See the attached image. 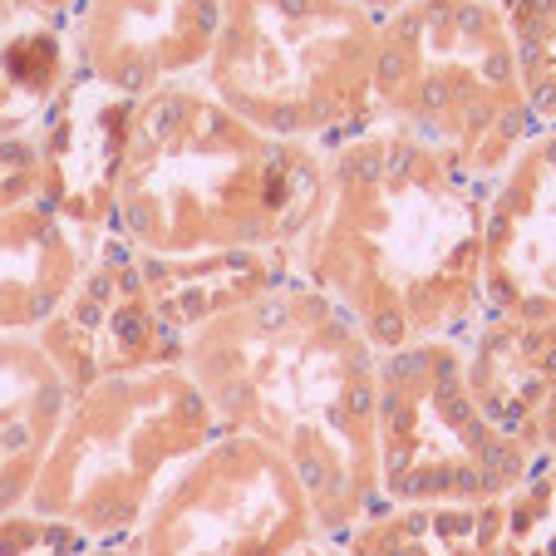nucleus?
<instances>
[{"label":"nucleus","instance_id":"nucleus-1","mask_svg":"<svg viewBox=\"0 0 556 556\" xmlns=\"http://www.w3.org/2000/svg\"><path fill=\"white\" fill-rule=\"evenodd\" d=\"M483 202L429 143L369 124L320 148L311 198L276 256L336 301L375 355L463 340L483 320Z\"/></svg>","mask_w":556,"mask_h":556},{"label":"nucleus","instance_id":"nucleus-2","mask_svg":"<svg viewBox=\"0 0 556 556\" xmlns=\"http://www.w3.org/2000/svg\"><path fill=\"white\" fill-rule=\"evenodd\" d=\"M182 369L217 429L247 433L291 463L315 522L340 536L379 493V355L336 301L276 276L252 301L182 340Z\"/></svg>","mask_w":556,"mask_h":556},{"label":"nucleus","instance_id":"nucleus-3","mask_svg":"<svg viewBox=\"0 0 556 556\" xmlns=\"http://www.w3.org/2000/svg\"><path fill=\"white\" fill-rule=\"evenodd\" d=\"M320 148L286 143L192 85L138 99L114 231L138 256L276 252L311 198Z\"/></svg>","mask_w":556,"mask_h":556},{"label":"nucleus","instance_id":"nucleus-4","mask_svg":"<svg viewBox=\"0 0 556 556\" xmlns=\"http://www.w3.org/2000/svg\"><path fill=\"white\" fill-rule=\"evenodd\" d=\"M375 118L488 188L536 134L493 0H400L379 15Z\"/></svg>","mask_w":556,"mask_h":556},{"label":"nucleus","instance_id":"nucleus-5","mask_svg":"<svg viewBox=\"0 0 556 556\" xmlns=\"http://www.w3.org/2000/svg\"><path fill=\"white\" fill-rule=\"evenodd\" d=\"M217 433L207 394L182 365L94 379L70 394L25 507L85 542H128L163 483Z\"/></svg>","mask_w":556,"mask_h":556},{"label":"nucleus","instance_id":"nucleus-6","mask_svg":"<svg viewBox=\"0 0 556 556\" xmlns=\"http://www.w3.org/2000/svg\"><path fill=\"white\" fill-rule=\"evenodd\" d=\"M379 15L350 0H222L198 85L286 143L326 148L375 118Z\"/></svg>","mask_w":556,"mask_h":556},{"label":"nucleus","instance_id":"nucleus-7","mask_svg":"<svg viewBox=\"0 0 556 556\" xmlns=\"http://www.w3.org/2000/svg\"><path fill=\"white\" fill-rule=\"evenodd\" d=\"M379 493L375 503H493L532 458L478 409L463 340H419L379 355Z\"/></svg>","mask_w":556,"mask_h":556},{"label":"nucleus","instance_id":"nucleus-8","mask_svg":"<svg viewBox=\"0 0 556 556\" xmlns=\"http://www.w3.org/2000/svg\"><path fill=\"white\" fill-rule=\"evenodd\" d=\"M315 536L326 532L291 463L222 429L163 483L128 546L138 556H295Z\"/></svg>","mask_w":556,"mask_h":556},{"label":"nucleus","instance_id":"nucleus-9","mask_svg":"<svg viewBox=\"0 0 556 556\" xmlns=\"http://www.w3.org/2000/svg\"><path fill=\"white\" fill-rule=\"evenodd\" d=\"M35 340L70 384V394L124 369L182 365V340L163 326L153 291L138 271V256L124 247L118 231L99 242L89 271L79 276L70 301L35 330Z\"/></svg>","mask_w":556,"mask_h":556},{"label":"nucleus","instance_id":"nucleus-10","mask_svg":"<svg viewBox=\"0 0 556 556\" xmlns=\"http://www.w3.org/2000/svg\"><path fill=\"white\" fill-rule=\"evenodd\" d=\"M222 0H79L70 21L79 79L118 99L192 85L217 45Z\"/></svg>","mask_w":556,"mask_h":556},{"label":"nucleus","instance_id":"nucleus-11","mask_svg":"<svg viewBox=\"0 0 556 556\" xmlns=\"http://www.w3.org/2000/svg\"><path fill=\"white\" fill-rule=\"evenodd\" d=\"M483 305L556 320V124H542L488 182Z\"/></svg>","mask_w":556,"mask_h":556},{"label":"nucleus","instance_id":"nucleus-12","mask_svg":"<svg viewBox=\"0 0 556 556\" xmlns=\"http://www.w3.org/2000/svg\"><path fill=\"white\" fill-rule=\"evenodd\" d=\"M128 118H134V99L74 79L35 134V153H40L35 198L94 242L114 231V188L128 148Z\"/></svg>","mask_w":556,"mask_h":556},{"label":"nucleus","instance_id":"nucleus-13","mask_svg":"<svg viewBox=\"0 0 556 556\" xmlns=\"http://www.w3.org/2000/svg\"><path fill=\"white\" fill-rule=\"evenodd\" d=\"M478 409L532 463L556 453V320L483 311L463 336Z\"/></svg>","mask_w":556,"mask_h":556},{"label":"nucleus","instance_id":"nucleus-14","mask_svg":"<svg viewBox=\"0 0 556 556\" xmlns=\"http://www.w3.org/2000/svg\"><path fill=\"white\" fill-rule=\"evenodd\" d=\"M94 252V237L40 198L0 207V336H35L70 301Z\"/></svg>","mask_w":556,"mask_h":556},{"label":"nucleus","instance_id":"nucleus-15","mask_svg":"<svg viewBox=\"0 0 556 556\" xmlns=\"http://www.w3.org/2000/svg\"><path fill=\"white\" fill-rule=\"evenodd\" d=\"M70 384L35 336H0V517L30 503L40 463L54 443Z\"/></svg>","mask_w":556,"mask_h":556},{"label":"nucleus","instance_id":"nucleus-16","mask_svg":"<svg viewBox=\"0 0 556 556\" xmlns=\"http://www.w3.org/2000/svg\"><path fill=\"white\" fill-rule=\"evenodd\" d=\"M74 79L70 21L35 0H0V143L40 134Z\"/></svg>","mask_w":556,"mask_h":556},{"label":"nucleus","instance_id":"nucleus-17","mask_svg":"<svg viewBox=\"0 0 556 556\" xmlns=\"http://www.w3.org/2000/svg\"><path fill=\"white\" fill-rule=\"evenodd\" d=\"M138 256V252H134ZM163 326L178 340L217 320L222 311L252 301L256 291L286 276L276 252H207V256H138Z\"/></svg>","mask_w":556,"mask_h":556},{"label":"nucleus","instance_id":"nucleus-18","mask_svg":"<svg viewBox=\"0 0 556 556\" xmlns=\"http://www.w3.org/2000/svg\"><path fill=\"white\" fill-rule=\"evenodd\" d=\"M503 497L493 503H375L336 536L350 556H497Z\"/></svg>","mask_w":556,"mask_h":556},{"label":"nucleus","instance_id":"nucleus-19","mask_svg":"<svg viewBox=\"0 0 556 556\" xmlns=\"http://www.w3.org/2000/svg\"><path fill=\"white\" fill-rule=\"evenodd\" d=\"M536 124H556V0H493Z\"/></svg>","mask_w":556,"mask_h":556},{"label":"nucleus","instance_id":"nucleus-20","mask_svg":"<svg viewBox=\"0 0 556 556\" xmlns=\"http://www.w3.org/2000/svg\"><path fill=\"white\" fill-rule=\"evenodd\" d=\"M497 556H556V453L503 497Z\"/></svg>","mask_w":556,"mask_h":556},{"label":"nucleus","instance_id":"nucleus-21","mask_svg":"<svg viewBox=\"0 0 556 556\" xmlns=\"http://www.w3.org/2000/svg\"><path fill=\"white\" fill-rule=\"evenodd\" d=\"M85 546V536L64 522L30 513V507H15V513L0 517V556H74Z\"/></svg>","mask_w":556,"mask_h":556},{"label":"nucleus","instance_id":"nucleus-22","mask_svg":"<svg viewBox=\"0 0 556 556\" xmlns=\"http://www.w3.org/2000/svg\"><path fill=\"white\" fill-rule=\"evenodd\" d=\"M35 192H40V153H35V138L0 143V207L30 202Z\"/></svg>","mask_w":556,"mask_h":556},{"label":"nucleus","instance_id":"nucleus-23","mask_svg":"<svg viewBox=\"0 0 556 556\" xmlns=\"http://www.w3.org/2000/svg\"><path fill=\"white\" fill-rule=\"evenodd\" d=\"M74 556H138L128 542H85Z\"/></svg>","mask_w":556,"mask_h":556},{"label":"nucleus","instance_id":"nucleus-24","mask_svg":"<svg viewBox=\"0 0 556 556\" xmlns=\"http://www.w3.org/2000/svg\"><path fill=\"white\" fill-rule=\"evenodd\" d=\"M295 556H350V552L336 542V536H315V542L305 546V552H295Z\"/></svg>","mask_w":556,"mask_h":556},{"label":"nucleus","instance_id":"nucleus-25","mask_svg":"<svg viewBox=\"0 0 556 556\" xmlns=\"http://www.w3.org/2000/svg\"><path fill=\"white\" fill-rule=\"evenodd\" d=\"M40 11H50V15H60V21H74V11H79V0H35Z\"/></svg>","mask_w":556,"mask_h":556},{"label":"nucleus","instance_id":"nucleus-26","mask_svg":"<svg viewBox=\"0 0 556 556\" xmlns=\"http://www.w3.org/2000/svg\"><path fill=\"white\" fill-rule=\"evenodd\" d=\"M350 5H359V11H375V15H384V11H394L400 0H350Z\"/></svg>","mask_w":556,"mask_h":556}]
</instances>
